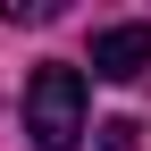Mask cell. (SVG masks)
<instances>
[{
    "instance_id": "1",
    "label": "cell",
    "mask_w": 151,
    "mask_h": 151,
    "mask_svg": "<svg viewBox=\"0 0 151 151\" xmlns=\"http://www.w3.org/2000/svg\"><path fill=\"white\" fill-rule=\"evenodd\" d=\"M25 143L34 151H76L84 143V67L50 59L25 76Z\"/></svg>"
},
{
    "instance_id": "2",
    "label": "cell",
    "mask_w": 151,
    "mask_h": 151,
    "mask_svg": "<svg viewBox=\"0 0 151 151\" xmlns=\"http://www.w3.org/2000/svg\"><path fill=\"white\" fill-rule=\"evenodd\" d=\"M92 76H101V84L151 76V25H101L92 34Z\"/></svg>"
},
{
    "instance_id": "3",
    "label": "cell",
    "mask_w": 151,
    "mask_h": 151,
    "mask_svg": "<svg viewBox=\"0 0 151 151\" xmlns=\"http://www.w3.org/2000/svg\"><path fill=\"white\" fill-rule=\"evenodd\" d=\"M134 134H143L134 118H109V126H101V151H134Z\"/></svg>"
}]
</instances>
